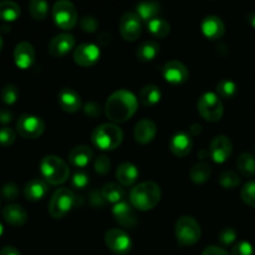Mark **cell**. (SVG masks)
Listing matches in <instances>:
<instances>
[{
  "label": "cell",
  "instance_id": "6da1fadb",
  "mask_svg": "<svg viewBox=\"0 0 255 255\" xmlns=\"http://www.w3.org/2000/svg\"><path fill=\"white\" fill-rule=\"evenodd\" d=\"M138 100L128 90H117L107 99L105 105V114L114 124H121L131 119L137 111Z\"/></svg>",
  "mask_w": 255,
  "mask_h": 255
},
{
  "label": "cell",
  "instance_id": "7a4b0ae2",
  "mask_svg": "<svg viewBox=\"0 0 255 255\" xmlns=\"http://www.w3.org/2000/svg\"><path fill=\"white\" fill-rule=\"evenodd\" d=\"M161 196V188L158 184L147 181L133 187L129 193V202L134 209L146 212L153 209L159 203Z\"/></svg>",
  "mask_w": 255,
  "mask_h": 255
},
{
  "label": "cell",
  "instance_id": "3957f363",
  "mask_svg": "<svg viewBox=\"0 0 255 255\" xmlns=\"http://www.w3.org/2000/svg\"><path fill=\"white\" fill-rule=\"evenodd\" d=\"M81 196L75 194L72 189L59 188L52 194L49 203V213L52 218L61 219L76 207L82 206Z\"/></svg>",
  "mask_w": 255,
  "mask_h": 255
},
{
  "label": "cell",
  "instance_id": "277c9868",
  "mask_svg": "<svg viewBox=\"0 0 255 255\" xmlns=\"http://www.w3.org/2000/svg\"><path fill=\"white\" fill-rule=\"evenodd\" d=\"M91 141L101 151H112L124 141V132L115 124H102L94 129Z\"/></svg>",
  "mask_w": 255,
  "mask_h": 255
},
{
  "label": "cell",
  "instance_id": "5b68a950",
  "mask_svg": "<svg viewBox=\"0 0 255 255\" xmlns=\"http://www.w3.org/2000/svg\"><path fill=\"white\" fill-rule=\"evenodd\" d=\"M40 169L46 183L62 184L69 179L70 169L66 162L57 156H46L41 159Z\"/></svg>",
  "mask_w": 255,
  "mask_h": 255
},
{
  "label": "cell",
  "instance_id": "8992f818",
  "mask_svg": "<svg viewBox=\"0 0 255 255\" xmlns=\"http://www.w3.org/2000/svg\"><path fill=\"white\" fill-rule=\"evenodd\" d=\"M201 226L193 217L183 216L178 218L176 223V237L181 246H193L201 239Z\"/></svg>",
  "mask_w": 255,
  "mask_h": 255
},
{
  "label": "cell",
  "instance_id": "52a82bcc",
  "mask_svg": "<svg viewBox=\"0 0 255 255\" xmlns=\"http://www.w3.org/2000/svg\"><path fill=\"white\" fill-rule=\"evenodd\" d=\"M198 112L206 121L218 122L223 117L224 107L221 99L214 92H206L198 100Z\"/></svg>",
  "mask_w": 255,
  "mask_h": 255
},
{
  "label": "cell",
  "instance_id": "ba28073f",
  "mask_svg": "<svg viewBox=\"0 0 255 255\" xmlns=\"http://www.w3.org/2000/svg\"><path fill=\"white\" fill-rule=\"evenodd\" d=\"M52 17L60 29L71 30L77 24V10L71 1L59 0L52 6Z\"/></svg>",
  "mask_w": 255,
  "mask_h": 255
},
{
  "label": "cell",
  "instance_id": "9c48e42d",
  "mask_svg": "<svg viewBox=\"0 0 255 255\" xmlns=\"http://www.w3.org/2000/svg\"><path fill=\"white\" fill-rule=\"evenodd\" d=\"M16 129L24 138L34 139L41 136L45 131V124L40 117L25 114L19 117L16 122Z\"/></svg>",
  "mask_w": 255,
  "mask_h": 255
},
{
  "label": "cell",
  "instance_id": "30bf717a",
  "mask_svg": "<svg viewBox=\"0 0 255 255\" xmlns=\"http://www.w3.org/2000/svg\"><path fill=\"white\" fill-rule=\"evenodd\" d=\"M105 243L112 253L119 255L127 254L132 248V242L128 234L117 228H111L106 232Z\"/></svg>",
  "mask_w": 255,
  "mask_h": 255
},
{
  "label": "cell",
  "instance_id": "8fae6325",
  "mask_svg": "<svg viewBox=\"0 0 255 255\" xmlns=\"http://www.w3.org/2000/svg\"><path fill=\"white\" fill-rule=\"evenodd\" d=\"M142 20L137 12L126 11L120 19V32L126 41H136L142 32Z\"/></svg>",
  "mask_w": 255,
  "mask_h": 255
},
{
  "label": "cell",
  "instance_id": "7c38bea8",
  "mask_svg": "<svg viewBox=\"0 0 255 255\" xmlns=\"http://www.w3.org/2000/svg\"><path fill=\"white\" fill-rule=\"evenodd\" d=\"M101 56L99 46L91 42H85L79 45L74 51V60L77 65L82 67H89L96 64Z\"/></svg>",
  "mask_w": 255,
  "mask_h": 255
},
{
  "label": "cell",
  "instance_id": "4fadbf2b",
  "mask_svg": "<svg viewBox=\"0 0 255 255\" xmlns=\"http://www.w3.org/2000/svg\"><path fill=\"white\" fill-rule=\"evenodd\" d=\"M162 75L166 81L173 85L184 84L189 77L187 66L178 60H171V61L166 62L162 67Z\"/></svg>",
  "mask_w": 255,
  "mask_h": 255
},
{
  "label": "cell",
  "instance_id": "5bb4252c",
  "mask_svg": "<svg viewBox=\"0 0 255 255\" xmlns=\"http://www.w3.org/2000/svg\"><path fill=\"white\" fill-rule=\"evenodd\" d=\"M112 214H114L117 223L126 229H132L138 224L136 211L132 207V204H128L127 202L122 201L115 204L114 208H112Z\"/></svg>",
  "mask_w": 255,
  "mask_h": 255
},
{
  "label": "cell",
  "instance_id": "9a60e30c",
  "mask_svg": "<svg viewBox=\"0 0 255 255\" xmlns=\"http://www.w3.org/2000/svg\"><path fill=\"white\" fill-rule=\"evenodd\" d=\"M233 152V144L227 136L219 134L213 138L209 146V153L216 163H224Z\"/></svg>",
  "mask_w": 255,
  "mask_h": 255
},
{
  "label": "cell",
  "instance_id": "2e32d148",
  "mask_svg": "<svg viewBox=\"0 0 255 255\" xmlns=\"http://www.w3.org/2000/svg\"><path fill=\"white\" fill-rule=\"evenodd\" d=\"M75 47V37L69 32L59 34L50 41L49 54L54 57H61L69 54Z\"/></svg>",
  "mask_w": 255,
  "mask_h": 255
},
{
  "label": "cell",
  "instance_id": "e0dca14e",
  "mask_svg": "<svg viewBox=\"0 0 255 255\" xmlns=\"http://www.w3.org/2000/svg\"><path fill=\"white\" fill-rule=\"evenodd\" d=\"M14 61L19 69H29L35 61L34 46L27 41L19 42L14 50Z\"/></svg>",
  "mask_w": 255,
  "mask_h": 255
},
{
  "label": "cell",
  "instance_id": "ac0fdd59",
  "mask_svg": "<svg viewBox=\"0 0 255 255\" xmlns=\"http://www.w3.org/2000/svg\"><path fill=\"white\" fill-rule=\"evenodd\" d=\"M202 32L209 40H219L226 34V25L221 17L216 15L206 16L202 21Z\"/></svg>",
  "mask_w": 255,
  "mask_h": 255
},
{
  "label": "cell",
  "instance_id": "d6986e66",
  "mask_svg": "<svg viewBox=\"0 0 255 255\" xmlns=\"http://www.w3.org/2000/svg\"><path fill=\"white\" fill-rule=\"evenodd\" d=\"M157 134V126L152 120L143 119L134 126L133 136L138 143L148 144L154 139Z\"/></svg>",
  "mask_w": 255,
  "mask_h": 255
},
{
  "label": "cell",
  "instance_id": "ffe728a7",
  "mask_svg": "<svg viewBox=\"0 0 255 255\" xmlns=\"http://www.w3.org/2000/svg\"><path fill=\"white\" fill-rule=\"evenodd\" d=\"M192 148H193V141L186 132L176 133L169 142V149L177 157H186L187 154L191 153Z\"/></svg>",
  "mask_w": 255,
  "mask_h": 255
},
{
  "label": "cell",
  "instance_id": "44dd1931",
  "mask_svg": "<svg viewBox=\"0 0 255 255\" xmlns=\"http://www.w3.org/2000/svg\"><path fill=\"white\" fill-rule=\"evenodd\" d=\"M57 99L60 107L69 114H75L81 107V97L72 89H62L57 95Z\"/></svg>",
  "mask_w": 255,
  "mask_h": 255
},
{
  "label": "cell",
  "instance_id": "7402d4cb",
  "mask_svg": "<svg viewBox=\"0 0 255 255\" xmlns=\"http://www.w3.org/2000/svg\"><path fill=\"white\" fill-rule=\"evenodd\" d=\"M49 192V186L44 179L34 178L26 183L24 188L25 198L30 202L41 201Z\"/></svg>",
  "mask_w": 255,
  "mask_h": 255
},
{
  "label": "cell",
  "instance_id": "603a6c76",
  "mask_svg": "<svg viewBox=\"0 0 255 255\" xmlns=\"http://www.w3.org/2000/svg\"><path fill=\"white\" fill-rule=\"evenodd\" d=\"M139 176L138 168L131 162H124L116 169V178L121 186H132Z\"/></svg>",
  "mask_w": 255,
  "mask_h": 255
},
{
  "label": "cell",
  "instance_id": "cb8c5ba5",
  "mask_svg": "<svg viewBox=\"0 0 255 255\" xmlns=\"http://www.w3.org/2000/svg\"><path fill=\"white\" fill-rule=\"evenodd\" d=\"M2 217L10 226L21 227L27 222V213L19 204H9L2 209Z\"/></svg>",
  "mask_w": 255,
  "mask_h": 255
},
{
  "label": "cell",
  "instance_id": "d4e9b609",
  "mask_svg": "<svg viewBox=\"0 0 255 255\" xmlns=\"http://www.w3.org/2000/svg\"><path fill=\"white\" fill-rule=\"evenodd\" d=\"M94 158V152L87 146H76L70 151L69 162L77 168H85Z\"/></svg>",
  "mask_w": 255,
  "mask_h": 255
},
{
  "label": "cell",
  "instance_id": "484cf974",
  "mask_svg": "<svg viewBox=\"0 0 255 255\" xmlns=\"http://www.w3.org/2000/svg\"><path fill=\"white\" fill-rule=\"evenodd\" d=\"M137 15L143 21H151L156 19L157 15L162 11V5L158 1H143L137 5Z\"/></svg>",
  "mask_w": 255,
  "mask_h": 255
},
{
  "label": "cell",
  "instance_id": "4316f807",
  "mask_svg": "<svg viewBox=\"0 0 255 255\" xmlns=\"http://www.w3.org/2000/svg\"><path fill=\"white\" fill-rule=\"evenodd\" d=\"M159 49H161V46H159L158 42L154 41V40L144 41L143 44L139 45L138 49H137L136 56L137 59L142 62L152 61V60H154L157 57Z\"/></svg>",
  "mask_w": 255,
  "mask_h": 255
},
{
  "label": "cell",
  "instance_id": "83f0119b",
  "mask_svg": "<svg viewBox=\"0 0 255 255\" xmlns=\"http://www.w3.org/2000/svg\"><path fill=\"white\" fill-rule=\"evenodd\" d=\"M161 90L156 85H146L139 91L138 100L143 106H153L161 101Z\"/></svg>",
  "mask_w": 255,
  "mask_h": 255
},
{
  "label": "cell",
  "instance_id": "f1b7e54d",
  "mask_svg": "<svg viewBox=\"0 0 255 255\" xmlns=\"http://www.w3.org/2000/svg\"><path fill=\"white\" fill-rule=\"evenodd\" d=\"M101 193L104 196L105 201L109 203L117 204L122 202L125 198V189L121 184L119 183H107L102 187Z\"/></svg>",
  "mask_w": 255,
  "mask_h": 255
},
{
  "label": "cell",
  "instance_id": "f546056e",
  "mask_svg": "<svg viewBox=\"0 0 255 255\" xmlns=\"http://www.w3.org/2000/svg\"><path fill=\"white\" fill-rule=\"evenodd\" d=\"M211 166L206 162H199V163L194 164L192 167L191 172H189V177H191L192 182L196 184H202L207 182L211 177Z\"/></svg>",
  "mask_w": 255,
  "mask_h": 255
},
{
  "label": "cell",
  "instance_id": "4dcf8cb0",
  "mask_svg": "<svg viewBox=\"0 0 255 255\" xmlns=\"http://www.w3.org/2000/svg\"><path fill=\"white\" fill-rule=\"evenodd\" d=\"M237 167L238 171L243 176L252 177L255 174V157L252 153L244 152L237 159Z\"/></svg>",
  "mask_w": 255,
  "mask_h": 255
},
{
  "label": "cell",
  "instance_id": "1f68e13d",
  "mask_svg": "<svg viewBox=\"0 0 255 255\" xmlns=\"http://www.w3.org/2000/svg\"><path fill=\"white\" fill-rule=\"evenodd\" d=\"M147 27L153 36L159 37V39H163L171 32V25L167 20L162 19V17H156V19L148 21Z\"/></svg>",
  "mask_w": 255,
  "mask_h": 255
},
{
  "label": "cell",
  "instance_id": "d6a6232c",
  "mask_svg": "<svg viewBox=\"0 0 255 255\" xmlns=\"http://www.w3.org/2000/svg\"><path fill=\"white\" fill-rule=\"evenodd\" d=\"M20 6L14 1L0 2V19L6 22L15 21L20 16Z\"/></svg>",
  "mask_w": 255,
  "mask_h": 255
},
{
  "label": "cell",
  "instance_id": "836d02e7",
  "mask_svg": "<svg viewBox=\"0 0 255 255\" xmlns=\"http://www.w3.org/2000/svg\"><path fill=\"white\" fill-rule=\"evenodd\" d=\"M29 11L30 15L35 20H44L49 12V4L44 0H31L29 2Z\"/></svg>",
  "mask_w": 255,
  "mask_h": 255
},
{
  "label": "cell",
  "instance_id": "e575fe53",
  "mask_svg": "<svg viewBox=\"0 0 255 255\" xmlns=\"http://www.w3.org/2000/svg\"><path fill=\"white\" fill-rule=\"evenodd\" d=\"M237 84L234 81L229 79L221 80L217 85V92L219 94V96L223 97L226 100H231L236 96L237 94Z\"/></svg>",
  "mask_w": 255,
  "mask_h": 255
},
{
  "label": "cell",
  "instance_id": "d590c367",
  "mask_svg": "<svg viewBox=\"0 0 255 255\" xmlns=\"http://www.w3.org/2000/svg\"><path fill=\"white\" fill-rule=\"evenodd\" d=\"M219 183H221L222 187L227 189L237 188L241 184V177L234 171L227 169V171L222 172L221 176H219Z\"/></svg>",
  "mask_w": 255,
  "mask_h": 255
},
{
  "label": "cell",
  "instance_id": "8d00e7d4",
  "mask_svg": "<svg viewBox=\"0 0 255 255\" xmlns=\"http://www.w3.org/2000/svg\"><path fill=\"white\" fill-rule=\"evenodd\" d=\"M90 183V174L87 173L84 169H77L74 173L71 179V186L72 188L76 189V191H81L85 189Z\"/></svg>",
  "mask_w": 255,
  "mask_h": 255
},
{
  "label": "cell",
  "instance_id": "74e56055",
  "mask_svg": "<svg viewBox=\"0 0 255 255\" xmlns=\"http://www.w3.org/2000/svg\"><path fill=\"white\" fill-rule=\"evenodd\" d=\"M0 96H1V100L4 104L12 105L17 101V99H19V89H17L15 85L9 84L6 85V86L2 87Z\"/></svg>",
  "mask_w": 255,
  "mask_h": 255
},
{
  "label": "cell",
  "instance_id": "f35d334b",
  "mask_svg": "<svg viewBox=\"0 0 255 255\" xmlns=\"http://www.w3.org/2000/svg\"><path fill=\"white\" fill-rule=\"evenodd\" d=\"M241 197L244 203L255 208V181L244 184L241 191Z\"/></svg>",
  "mask_w": 255,
  "mask_h": 255
},
{
  "label": "cell",
  "instance_id": "ab89813d",
  "mask_svg": "<svg viewBox=\"0 0 255 255\" xmlns=\"http://www.w3.org/2000/svg\"><path fill=\"white\" fill-rule=\"evenodd\" d=\"M218 241L222 246L227 247L233 244L234 242L237 241V232L234 231L231 227H227V228H223L218 234Z\"/></svg>",
  "mask_w": 255,
  "mask_h": 255
},
{
  "label": "cell",
  "instance_id": "60d3db41",
  "mask_svg": "<svg viewBox=\"0 0 255 255\" xmlns=\"http://www.w3.org/2000/svg\"><path fill=\"white\" fill-rule=\"evenodd\" d=\"M80 26H81V29L84 30L85 32H90V34H92V32L99 30L100 22L96 17L87 15V16H84L81 19V21H80Z\"/></svg>",
  "mask_w": 255,
  "mask_h": 255
},
{
  "label": "cell",
  "instance_id": "b9f144b4",
  "mask_svg": "<svg viewBox=\"0 0 255 255\" xmlns=\"http://www.w3.org/2000/svg\"><path fill=\"white\" fill-rule=\"evenodd\" d=\"M110 168H111V162H110L109 157L105 156V154H101L96 158L95 161V171L99 174H107L110 172Z\"/></svg>",
  "mask_w": 255,
  "mask_h": 255
},
{
  "label": "cell",
  "instance_id": "7bdbcfd3",
  "mask_svg": "<svg viewBox=\"0 0 255 255\" xmlns=\"http://www.w3.org/2000/svg\"><path fill=\"white\" fill-rule=\"evenodd\" d=\"M1 197L5 201H15L19 197V187L14 183H6L1 188Z\"/></svg>",
  "mask_w": 255,
  "mask_h": 255
},
{
  "label": "cell",
  "instance_id": "ee69618b",
  "mask_svg": "<svg viewBox=\"0 0 255 255\" xmlns=\"http://www.w3.org/2000/svg\"><path fill=\"white\" fill-rule=\"evenodd\" d=\"M16 139V134L9 127H4V128L0 129V144L4 147L11 146L12 143Z\"/></svg>",
  "mask_w": 255,
  "mask_h": 255
},
{
  "label": "cell",
  "instance_id": "f6af8a7d",
  "mask_svg": "<svg viewBox=\"0 0 255 255\" xmlns=\"http://www.w3.org/2000/svg\"><path fill=\"white\" fill-rule=\"evenodd\" d=\"M233 255H253L254 254V248L249 242H239L238 244L233 247V251H232Z\"/></svg>",
  "mask_w": 255,
  "mask_h": 255
},
{
  "label": "cell",
  "instance_id": "bcb514c9",
  "mask_svg": "<svg viewBox=\"0 0 255 255\" xmlns=\"http://www.w3.org/2000/svg\"><path fill=\"white\" fill-rule=\"evenodd\" d=\"M89 199L90 204H91L94 208H102V207H105V204H106L104 196H102L101 192L97 191V189H94V191L90 192Z\"/></svg>",
  "mask_w": 255,
  "mask_h": 255
},
{
  "label": "cell",
  "instance_id": "7dc6e473",
  "mask_svg": "<svg viewBox=\"0 0 255 255\" xmlns=\"http://www.w3.org/2000/svg\"><path fill=\"white\" fill-rule=\"evenodd\" d=\"M84 112L89 117H92V119H96L101 115V107H100L99 104L96 102H86L84 106Z\"/></svg>",
  "mask_w": 255,
  "mask_h": 255
},
{
  "label": "cell",
  "instance_id": "c3c4849f",
  "mask_svg": "<svg viewBox=\"0 0 255 255\" xmlns=\"http://www.w3.org/2000/svg\"><path fill=\"white\" fill-rule=\"evenodd\" d=\"M202 255H229V254L226 249L219 248V247H216V246H211V247H207V248L204 249Z\"/></svg>",
  "mask_w": 255,
  "mask_h": 255
},
{
  "label": "cell",
  "instance_id": "681fc988",
  "mask_svg": "<svg viewBox=\"0 0 255 255\" xmlns=\"http://www.w3.org/2000/svg\"><path fill=\"white\" fill-rule=\"evenodd\" d=\"M12 117V112L7 109H0V125H7L11 122Z\"/></svg>",
  "mask_w": 255,
  "mask_h": 255
},
{
  "label": "cell",
  "instance_id": "f907efd6",
  "mask_svg": "<svg viewBox=\"0 0 255 255\" xmlns=\"http://www.w3.org/2000/svg\"><path fill=\"white\" fill-rule=\"evenodd\" d=\"M112 42V36L109 34V32H101L99 35V44L102 45V46H109Z\"/></svg>",
  "mask_w": 255,
  "mask_h": 255
},
{
  "label": "cell",
  "instance_id": "816d5d0a",
  "mask_svg": "<svg viewBox=\"0 0 255 255\" xmlns=\"http://www.w3.org/2000/svg\"><path fill=\"white\" fill-rule=\"evenodd\" d=\"M0 255H21L15 247H5L0 252Z\"/></svg>",
  "mask_w": 255,
  "mask_h": 255
},
{
  "label": "cell",
  "instance_id": "f5cc1de1",
  "mask_svg": "<svg viewBox=\"0 0 255 255\" xmlns=\"http://www.w3.org/2000/svg\"><path fill=\"white\" fill-rule=\"evenodd\" d=\"M189 132H191V134H193V136H198V134L202 132V126H201V125H198V124L192 125Z\"/></svg>",
  "mask_w": 255,
  "mask_h": 255
},
{
  "label": "cell",
  "instance_id": "db71d44e",
  "mask_svg": "<svg viewBox=\"0 0 255 255\" xmlns=\"http://www.w3.org/2000/svg\"><path fill=\"white\" fill-rule=\"evenodd\" d=\"M211 156V153H209V149H204V148H202V149H199V152H198V158L199 159H207L208 158V157Z\"/></svg>",
  "mask_w": 255,
  "mask_h": 255
},
{
  "label": "cell",
  "instance_id": "11a10c76",
  "mask_svg": "<svg viewBox=\"0 0 255 255\" xmlns=\"http://www.w3.org/2000/svg\"><path fill=\"white\" fill-rule=\"evenodd\" d=\"M247 20H248V22L251 24V26L254 27V29H255V10H254V11L249 12L248 16H247Z\"/></svg>",
  "mask_w": 255,
  "mask_h": 255
},
{
  "label": "cell",
  "instance_id": "9f6ffc18",
  "mask_svg": "<svg viewBox=\"0 0 255 255\" xmlns=\"http://www.w3.org/2000/svg\"><path fill=\"white\" fill-rule=\"evenodd\" d=\"M2 45H4V41H2V37H1V35H0V51L2 50Z\"/></svg>",
  "mask_w": 255,
  "mask_h": 255
},
{
  "label": "cell",
  "instance_id": "6f0895ef",
  "mask_svg": "<svg viewBox=\"0 0 255 255\" xmlns=\"http://www.w3.org/2000/svg\"><path fill=\"white\" fill-rule=\"evenodd\" d=\"M2 233H4V228H2V224L0 223V237L2 236Z\"/></svg>",
  "mask_w": 255,
  "mask_h": 255
},
{
  "label": "cell",
  "instance_id": "680465c9",
  "mask_svg": "<svg viewBox=\"0 0 255 255\" xmlns=\"http://www.w3.org/2000/svg\"><path fill=\"white\" fill-rule=\"evenodd\" d=\"M254 151H255V146H254Z\"/></svg>",
  "mask_w": 255,
  "mask_h": 255
}]
</instances>
